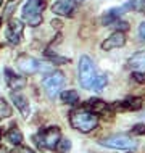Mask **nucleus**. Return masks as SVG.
I'll list each match as a JSON object with an SVG mask.
<instances>
[{
	"instance_id": "2f4dec72",
	"label": "nucleus",
	"mask_w": 145,
	"mask_h": 153,
	"mask_svg": "<svg viewBox=\"0 0 145 153\" xmlns=\"http://www.w3.org/2000/svg\"><path fill=\"white\" fill-rule=\"evenodd\" d=\"M0 24H2V18H0Z\"/></svg>"
},
{
	"instance_id": "7c9ffc66",
	"label": "nucleus",
	"mask_w": 145,
	"mask_h": 153,
	"mask_svg": "<svg viewBox=\"0 0 145 153\" xmlns=\"http://www.w3.org/2000/svg\"><path fill=\"white\" fill-rule=\"evenodd\" d=\"M2 3H3V0H0V5H2Z\"/></svg>"
},
{
	"instance_id": "9b49d317",
	"label": "nucleus",
	"mask_w": 145,
	"mask_h": 153,
	"mask_svg": "<svg viewBox=\"0 0 145 153\" xmlns=\"http://www.w3.org/2000/svg\"><path fill=\"white\" fill-rule=\"evenodd\" d=\"M7 82H8V85H10L11 89H23L24 85H26V77H23V76H16V74H13L10 71V69H7Z\"/></svg>"
},
{
	"instance_id": "6e6552de",
	"label": "nucleus",
	"mask_w": 145,
	"mask_h": 153,
	"mask_svg": "<svg viewBox=\"0 0 145 153\" xmlns=\"http://www.w3.org/2000/svg\"><path fill=\"white\" fill-rule=\"evenodd\" d=\"M52 11L55 15L61 16H71L74 11V2L73 0H57L52 7Z\"/></svg>"
},
{
	"instance_id": "39448f33",
	"label": "nucleus",
	"mask_w": 145,
	"mask_h": 153,
	"mask_svg": "<svg viewBox=\"0 0 145 153\" xmlns=\"http://www.w3.org/2000/svg\"><path fill=\"white\" fill-rule=\"evenodd\" d=\"M100 143L110 148H116V150H132V148H135V142L131 140L129 137H126V135H111V137L100 140Z\"/></svg>"
},
{
	"instance_id": "5701e85b",
	"label": "nucleus",
	"mask_w": 145,
	"mask_h": 153,
	"mask_svg": "<svg viewBox=\"0 0 145 153\" xmlns=\"http://www.w3.org/2000/svg\"><path fill=\"white\" fill-rule=\"evenodd\" d=\"M115 26H116V29H118V32H124V31L129 29V23L127 21H116Z\"/></svg>"
},
{
	"instance_id": "20e7f679",
	"label": "nucleus",
	"mask_w": 145,
	"mask_h": 153,
	"mask_svg": "<svg viewBox=\"0 0 145 153\" xmlns=\"http://www.w3.org/2000/svg\"><path fill=\"white\" fill-rule=\"evenodd\" d=\"M63 84H65V74L61 71L52 73L50 76H47L44 79V87L45 92L48 94V97H55L60 92V89L63 87Z\"/></svg>"
},
{
	"instance_id": "f8f14e48",
	"label": "nucleus",
	"mask_w": 145,
	"mask_h": 153,
	"mask_svg": "<svg viewBox=\"0 0 145 153\" xmlns=\"http://www.w3.org/2000/svg\"><path fill=\"white\" fill-rule=\"evenodd\" d=\"M131 68H134L137 73H145V50L135 53L134 56L129 60Z\"/></svg>"
},
{
	"instance_id": "1a4fd4ad",
	"label": "nucleus",
	"mask_w": 145,
	"mask_h": 153,
	"mask_svg": "<svg viewBox=\"0 0 145 153\" xmlns=\"http://www.w3.org/2000/svg\"><path fill=\"white\" fill-rule=\"evenodd\" d=\"M16 63H18V68L21 69L24 74H32V73L37 71V65H39V61L34 60L32 56H29V55H21Z\"/></svg>"
},
{
	"instance_id": "4be33fe9",
	"label": "nucleus",
	"mask_w": 145,
	"mask_h": 153,
	"mask_svg": "<svg viewBox=\"0 0 145 153\" xmlns=\"http://www.w3.org/2000/svg\"><path fill=\"white\" fill-rule=\"evenodd\" d=\"M55 148L58 150V153H66V150L71 148V142H69V140H60Z\"/></svg>"
},
{
	"instance_id": "473e14b6",
	"label": "nucleus",
	"mask_w": 145,
	"mask_h": 153,
	"mask_svg": "<svg viewBox=\"0 0 145 153\" xmlns=\"http://www.w3.org/2000/svg\"><path fill=\"white\" fill-rule=\"evenodd\" d=\"M144 118H145V114H144Z\"/></svg>"
},
{
	"instance_id": "7ed1b4c3",
	"label": "nucleus",
	"mask_w": 145,
	"mask_h": 153,
	"mask_svg": "<svg viewBox=\"0 0 145 153\" xmlns=\"http://www.w3.org/2000/svg\"><path fill=\"white\" fill-rule=\"evenodd\" d=\"M95 79V66L92 63V60L87 55L81 56V63H79V81L84 89H90L92 82Z\"/></svg>"
},
{
	"instance_id": "a878e982",
	"label": "nucleus",
	"mask_w": 145,
	"mask_h": 153,
	"mask_svg": "<svg viewBox=\"0 0 145 153\" xmlns=\"http://www.w3.org/2000/svg\"><path fill=\"white\" fill-rule=\"evenodd\" d=\"M132 77H134L137 82H140V84H142V82H145V74H144V73H134V74H132Z\"/></svg>"
},
{
	"instance_id": "9d476101",
	"label": "nucleus",
	"mask_w": 145,
	"mask_h": 153,
	"mask_svg": "<svg viewBox=\"0 0 145 153\" xmlns=\"http://www.w3.org/2000/svg\"><path fill=\"white\" fill-rule=\"evenodd\" d=\"M23 34V24L18 19H11L8 24V31H7V37L11 44H18Z\"/></svg>"
},
{
	"instance_id": "0eeeda50",
	"label": "nucleus",
	"mask_w": 145,
	"mask_h": 153,
	"mask_svg": "<svg viewBox=\"0 0 145 153\" xmlns=\"http://www.w3.org/2000/svg\"><path fill=\"white\" fill-rule=\"evenodd\" d=\"M126 44V36L124 32H113L110 37H106V40L102 42V48L103 50H113V48H119Z\"/></svg>"
},
{
	"instance_id": "f3484780",
	"label": "nucleus",
	"mask_w": 145,
	"mask_h": 153,
	"mask_svg": "<svg viewBox=\"0 0 145 153\" xmlns=\"http://www.w3.org/2000/svg\"><path fill=\"white\" fill-rule=\"evenodd\" d=\"M89 105H90V108H92L94 113H102V111L106 110V103L103 100H100V98H92V100L89 102Z\"/></svg>"
},
{
	"instance_id": "aec40b11",
	"label": "nucleus",
	"mask_w": 145,
	"mask_h": 153,
	"mask_svg": "<svg viewBox=\"0 0 145 153\" xmlns=\"http://www.w3.org/2000/svg\"><path fill=\"white\" fill-rule=\"evenodd\" d=\"M124 105H126L127 108H131V110H140L142 108V98H139V97L131 98V100H127Z\"/></svg>"
},
{
	"instance_id": "bb28decb",
	"label": "nucleus",
	"mask_w": 145,
	"mask_h": 153,
	"mask_svg": "<svg viewBox=\"0 0 145 153\" xmlns=\"http://www.w3.org/2000/svg\"><path fill=\"white\" fill-rule=\"evenodd\" d=\"M139 36L142 40H145V21L140 23V26H139Z\"/></svg>"
},
{
	"instance_id": "4468645a",
	"label": "nucleus",
	"mask_w": 145,
	"mask_h": 153,
	"mask_svg": "<svg viewBox=\"0 0 145 153\" xmlns=\"http://www.w3.org/2000/svg\"><path fill=\"white\" fill-rule=\"evenodd\" d=\"M11 98H13L15 105L18 106L19 110H21L23 116L28 118V116H29V102L23 97V95H18V94H13V95H11Z\"/></svg>"
},
{
	"instance_id": "393cba45",
	"label": "nucleus",
	"mask_w": 145,
	"mask_h": 153,
	"mask_svg": "<svg viewBox=\"0 0 145 153\" xmlns=\"http://www.w3.org/2000/svg\"><path fill=\"white\" fill-rule=\"evenodd\" d=\"M11 153H34V152H32L29 147H16Z\"/></svg>"
},
{
	"instance_id": "2eb2a0df",
	"label": "nucleus",
	"mask_w": 145,
	"mask_h": 153,
	"mask_svg": "<svg viewBox=\"0 0 145 153\" xmlns=\"http://www.w3.org/2000/svg\"><path fill=\"white\" fill-rule=\"evenodd\" d=\"M77 100H79V94H77L76 90H65V92H61V102L63 103L73 105V103H76Z\"/></svg>"
},
{
	"instance_id": "dca6fc26",
	"label": "nucleus",
	"mask_w": 145,
	"mask_h": 153,
	"mask_svg": "<svg viewBox=\"0 0 145 153\" xmlns=\"http://www.w3.org/2000/svg\"><path fill=\"white\" fill-rule=\"evenodd\" d=\"M7 139H8V142L15 143V145H19V143H21V140H23V134H21V131H19V129L13 127V129L8 131Z\"/></svg>"
},
{
	"instance_id": "c85d7f7f",
	"label": "nucleus",
	"mask_w": 145,
	"mask_h": 153,
	"mask_svg": "<svg viewBox=\"0 0 145 153\" xmlns=\"http://www.w3.org/2000/svg\"><path fill=\"white\" fill-rule=\"evenodd\" d=\"M142 10H144V11H145V2H144V3H142Z\"/></svg>"
},
{
	"instance_id": "a211bd4d",
	"label": "nucleus",
	"mask_w": 145,
	"mask_h": 153,
	"mask_svg": "<svg viewBox=\"0 0 145 153\" xmlns=\"http://www.w3.org/2000/svg\"><path fill=\"white\" fill-rule=\"evenodd\" d=\"M106 82H108V79H106L105 74H100V76H95V79L92 82V87L95 90H102L103 87L106 85Z\"/></svg>"
},
{
	"instance_id": "412c9836",
	"label": "nucleus",
	"mask_w": 145,
	"mask_h": 153,
	"mask_svg": "<svg viewBox=\"0 0 145 153\" xmlns=\"http://www.w3.org/2000/svg\"><path fill=\"white\" fill-rule=\"evenodd\" d=\"M45 55H47L52 61H57L58 65H65V63H68V61H69L68 58H65V56H58L57 53H52V52H45Z\"/></svg>"
},
{
	"instance_id": "f03ea898",
	"label": "nucleus",
	"mask_w": 145,
	"mask_h": 153,
	"mask_svg": "<svg viewBox=\"0 0 145 153\" xmlns=\"http://www.w3.org/2000/svg\"><path fill=\"white\" fill-rule=\"evenodd\" d=\"M45 8L44 0H29L26 5L23 7V19L29 26L36 27L42 23V11Z\"/></svg>"
},
{
	"instance_id": "c756f323",
	"label": "nucleus",
	"mask_w": 145,
	"mask_h": 153,
	"mask_svg": "<svg viewBox=\"0 0 145 153\" xmlns=\"http://www.w3.org/2000/svg\"><path fill=\"white\" fill-rule=\"evenodd\" d=\"M0 139H2V131H0Z\"/></svg>"
},
{
	"instance_id": "ddd939ff",
	"label": "nucleus",
	"mask_w": 145,
	"mask_h": 153,
	"mask_svg": "<svg viewBox=\"0 0 145 153\" xmlns=\"http://www.w3.org/2000/svg\"><path fill=\"white\" fill-rule=\"evenodd\" d=\"M121 13H124L123 8H113V10L106 11V13L102 16V24L110 26L111 23H116V21H118V18L121 16Z\"/></svg>"
},
{
	"instance_id": "423d86ee",
	"label": "nucleus",
	"mask_w": 145,
	"mask_h": 153,
	"mask_svg": "<svg viewBox=\"0 0 145 153\" xmlns=\"http://www.w3.org/2000/svg\"><path fill=\"white\" fill-rule=\"evenodd\" d=\"M60 129L57 126L53 127H48L45 129L44 132H40V137H42V142H40V147H45V148H55L57 143L60 142Z\"/></svg>"
},
{
	"instance_id": "cd10ccee",
	"label": "nucleus",
	"mask_w": 145,
	"mask_h": 153,
	"mask_svg": "<svg viewBox=\"0 0 145 153\" xmlns=\"http://www.w3.org/2000/svg\"><path fill=\"white\" fill-rule=\"evenodd\" d=\"M0 153H7V150H5V148H2V147H0Z\"/></svg>"
},
{
	"instance_id": "6ab92c4d",
	"label": "nucleus",
	"mask_w": 145,
	"mask_h": 153,
	"mask_svg": "<svg viewBox=\"0 0 145 153\" xmlns=\"http://www.w3.org/2000/svg\"><path fill=\"white\" fill-rule=\"evenodd\" d=\"M11 114V108H10V105L3 100V98H0V119H3V118H7V116H10Z\"/></svg>"
},
{
	"instance_id": "f257e3e1",
	"label": "nucleus",
	"mask_w": 145,
	"mask_h": 153,
	"mask_svg": "<svg viewBox=\"0 0 145 153\" xmlns=\"http://www.w3.org/2000/svg\"><path fill=\"white\" fill-rule=\"evenodd\" d=\"M71 126L74 129L81 131V132H90L92 129H95L98 124V118L97 114L90 113L87 110H74L71 111V116H69Z\"/></svg>"
},
{
	"instance_id": "b1692460",
	"label": "nucleus",
	"mask_w": 145,
	"mask_h": 153,
	"mask_svg": "<svg viewBox=\"0 0 145 153\" xmlns=\"http://www.w3.org/2000/svg\"><path fill=\"white\" fill-rule=\"evenodd\" d=\"M132 134H145V126L144 124H135L134 127H132Z\"/></svg>"
}]
</instances>
